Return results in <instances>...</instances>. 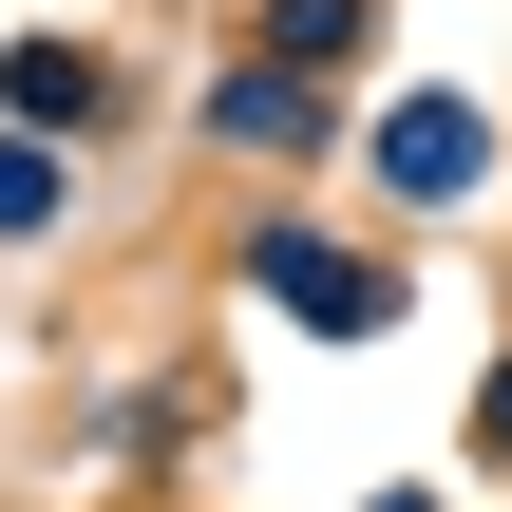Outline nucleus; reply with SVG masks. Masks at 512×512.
<instances>
[{
  "label": "nucleus",
  "instance_id": "1",
  "mask_svg": "<svg viewBox=\"0 0 512 512\" xmlns=\"http://www.w3.org/2000/svg\"><path fill=\"white\" fill-rule=\"evenodd\" d=\"M475 152H494V133H475L456 95H418V114H380V171H399L418 209H456V190H475Z\"/></svg>",
  "mask_w": 512,
  "mask_h": 512
},
{
  "label": "nucleus",
  "instance_id": "2",
  "mask_svg": "<svg viewBox=\"0 0 512 512\" xmlns=\"http://www.w3.org/2000/svg\"><path fill=\"white\" fill-rule=\"evenodd\" d=\"M266 304H304V323H380V266H342V247H266Z\"/></svg>",
  "mask_w": 512,
  "mask_h": 512
},
{
  "label": "nucleus",
  "instance_id": "3",
  "mask_svg": "<svg viewBox=\"0 0 512 512\" xmlns=\"http://www.w3.org/2000/svg\"><path fill=\"white\" fill-rule=\"evenodd\" d=\"M266 38H285V76H342V57H361V0H285Z\"/></svg>",
  "mask_w": 512,
  "mask_h": 512
},
{
  "label": "nucleus",
  "instance_id": "4",
  "mask_svg": "<svg viewBox=\"0 0 512 512\" xmlns=\"http://www.w3.org/2000/svg\"><path fill=\"white\" fill-rule=\"evenodd\" d=\"M228 133H247V152H285V133H304V76H285V57H266V76H228Z\"/></svg>",
  "mask_w": 512,
  "mask_h": 512
},
{
  "label": "nucleus",
  "instance_id": "5",
  "mask_svg": "<svg viewBox=\"0 0 512 512\" xmlns=\"http://www.w3.org/2000/svg\"><path fill=\"white\" fill-rule=\"evenodd\" d=\"M0 228H57V152H19V133H0Z\"/></svg>",
  "mask_w": 512,
  "mask_h": 512
},
{
  "label": "nucleus",
  "instance_id": "6",
  "mask_svg": "<svg viewBox=\"0 0 512 512\" xmlns=\"http://www.w3.org/2000/svg\"><path fill=\"white\" fill-rule=\"evenodd\" d=\"M494 456H512V380H494Z\"/></svg>",
  "mask_w": 512,
  "mask_h": 512
},
{
  "label": "nucleus",
  "instance_id": "7",
  "mask_svg": "<svg viewBox=\"0 0 512 512\" xmlns=\"http://www.w3.org/2000/svg\"><path fill=\"white\" fill-rule=\"evenodd\" d=\"M380 512H418V494H380Z\"/></svg>",
  "mask_w": 512,
  "mask_h": 512
}]
</instances>
